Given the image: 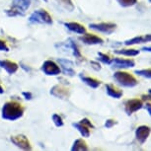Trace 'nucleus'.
<instances>
[{"mask_svg": "<svg viewBox=\"0 0 151 151\" xmlns=\"http://www.w3.org/2000/svg\"><path fill=\"white\" fill-rule=\"evenodd\" d=\"M24 115V108L22 105L15 101L6 102L1 110V116L2 119L6 121L14 122L16 119H19Z\"/></svg>", "mask_w": 151, "mask_h": 151, "instance_id": "nucleus-1", "label": "nucleus"}, {"mask_svg": "<svg viewBox=\"0 0 151 151\" xmlns=\"http://www.w3.org/2000/svg\"><path fill=\"white\" fill-rule=\"evenodd\" d=\"M114 79L119 85L122 87L132 88L138 84V81L133 75H132L129 72H124V71H116L114 74Z\"/></svg>", "mask_w": 151, "mask_h": 151, "instance_id": "nucleus-2", "label": "nucleus"}, {"mask_svg": "<svg viewBox=\"0 0 151 151\" xmlns=\"http://www.w3.org/2000/svg\"><path fill=\"white\" fill-rule=\"evenodd\" d=\"M32 0H13L11 9L6 10L8 16H23L25 12L29 9Z\"/></svg>", "mask_w": 151, "mask_h": 151, "instance_id": "nucleus-3", "label": "nucleus"}, {"mask_svg": "<svg viewBox=\"0 0 151 151\" xmlns=\"http://www.w3.org/2000/svg\"><path fill=\"white\" fill-rule=\"evenodd\" d=\"M29 21L31 23H40V24H47V25L52 24V16L44 9L34 11L29 17Z\"/></svg>", "mask_w": 151, "mask_h": 151, "instance_id": "nucleus-4", "label": "nucleus"}, {"mask_svg": "<svg viewBox=\"0 0 151 151\" xmlns=\"http://www.w3.org/2000/svg\"><path fill=\"white\" fill-rule=\"evenodd\" d=\"M90 29H93L98 32L104 33L106 35H111L116 31V25L114 23H92L89 25Z\"/></svg>", "mask_w": 151, "mask_h": 151, "instance_id": "nucleus-5", "label": "nucleus"}, {"mask_svg": "<svg viewBox=\"0 0 151 151\" xmlns=\"http://www.w3.org/2000/svg\"><path fill=\"white\" fill-rule=\"evenodd\" d=\"M42 71L45 75L48 76H56L60 74L61 69L55 61L52 60H45L42 65Z\"/></svg>", "mask_w": 151, "mask_h": 151, "instance_id": "nucleus-6", "label": "nucleus"}, {"mask_svg": "<svg viewBox=\"0 0 151 151\" xmlns=\"http://www.w3.org/2000/svg\"><path fill=\"white\" fill-rule=\"evenodd\" d=\"M142 107H143L142 101L138 99H130V100H127L124 103V111L127 116H130V115H132L133 113L137 112Z\"/></svg>", "mask_w": 151, "mask_h": 151, "instance_id": "nucleus-7", "label": "nucleus"}, {"mask_svg": "<svg viewBox=\"0 0 151 151\" xmlns=\"http://www.w3.org/2000/svg\"><path fill=\"white\" fill-rule=\"evenodd\" d=\"M11 141H12V143L15 144L17 147L21 148V149H23V150H31L32 149V146H31L29 139L23 134L11 136Z\"/></svg>", "mask_w": 151, "mask_h": 151, "instance_id": "nucleus-8", "label": "nucleus"}, {"mask_svg": "<svg viewBox=\"0 0 151 151\" xmlns=\"http://www.w3.org/2000/svg\"><path fill=\"white\" fill-rule=\"evenodd\" d=\"M111 67L113 69H119V68H129L135 65L134 60L132 59H122V58H114L111 61Z\"/></svg>", "mask_w": 151, "mask_h": 151, "instance_id": "nucleus-9", "label": "nucleus"}, {"mask_svg": "<svg viewBox=\"0 0 151 151\" xmlns=\"http://www.w3.org/2000/svg\"><path fill=\"white\" fill-rule=\"evenodd\" d=\"M151 132V129L147 125H140L135 130V138L140 144H143L148 138Z\"/></svg>", "mask_w": 151, "mask_h": 151, "instance_id": "nucleus-10", "label": "nucleus"}, {"mask_svg": "<svg viewBox=\"0 0 151 151\" xmlns=\"http://www.w3.org/2000/svg\"><path fill=\"white\" fill-rule=\"evenodd\" d=\"M50 94L53 97H56L58 99H67L69 97V90L66 87H63L61 85H55L50 89Z\"/></svg>", "mask_w": 151, "mask_h": 151, "instance_id": "nucleus-11", "label": "nucleus"}, {"mask_svg": "<svg viewBox=\"0 0 151 151\" xmlns=\"http://www.w3.org/2000/svg\"><path fill=\"white\" fill-rule=\"evenodd\" d=\"M81 42H83L85 45H101L103 44V39H101L98 36H95L93 34H85L83 37L79 38Z\"/></svg>", "mask_w": 151, "mask_h": 151, "instance_id": "nucleus-12", "label": "nucleus"}, {"mask_svg": "<svg viewBox=\"0 0 151 151\" xmlns=\"http://www.w3.org/2000/svg\"><path fill=\"white\" fill-rule=\"evenodd\" d=\"M0 67L3 68L9 75H12L18 70V64L10 60H0Z\"/></svg>", "mask_w": 151, "mask_h": 151, "instance_id": "nucleus-13", "label": "nucleus"}, {"mask_svg": "<svg viewBox=\"0 0 151 151\" xmlns=\"http://www.w3.org/2000/svg\"><path fill=\"white\" fill-rule=\"evenodd\" d=\"M151 42V34H148V35H145V36L134 37V38L125 41L124 45H132L144 44V42Z\"/></svg>", "mask_w": 151, "mask_h": 151, "instance_id": "nucleus-14", "label": "nucleus"}, {"mask_svg": "<svg viewBox=\"0 0 151 151\" xmlns=\"http://www.w3.org/2000/svg\"><path fill=\"white\" fill-rule=\"evenodd\" d=\"M64 26L66 27L68 30L71 31V32H73V33L80 34V35H83V34L86 33V29L84 28V26H82L81 24H79V23H77V22L64 23Z\"/></svg>", "mask_w": 151, "mask_h": 151, "instance_id": "nucleus-15", "label": "nucleus"}, {"mask_svg": "<svg viewBox=\"0 0 151 151\" xmlns=\"http://www.w3.org/2000/svg\"><path fill=\"white\" fill-rule=\"evenodd\" d=\"M58 62L60 63L61 67H62V71L65 75L68 76H74L75 74V71L73 70L72 68V62L70 60H67V59H58Z\"/></svg>", "mask_w": 151, "mask_h": 151, "instance_id": "nucleus-16", "label": "nucleus"}, {"mask_svg": "<svg viewBox=\"0 0 151 151\" xmlns=\"http://www.w3.org/2000/svg\"><path fill=\"white\" fill-rule=\"evenodd\" d=\"M72 127H75V129L81 133V135L83 136V137H89L90 136V129H89L90 127H87L86 124H84L83 122H75V124H72Z\"/></svg>", "mask_w": 151, "mask_h": 151, "instance_id": "nucleus-17", "label": "nucleus"}, {"mask_svg": "<svg viewBox=\"0 0 151 151\" xmlns=\"http://www.w3.org/2000/svg\"><path fill=\"white\" fill-rule=\"evenodd\" d=\"M79 77H80V79L84 82L85 84L88 85V86L91 87V88H93V89H97V88L101 85V82H100L99 80H97V79H95V78L88 77V76H83L82 74L79 75Z\"/></svg>", "mask_w": 151, "mask_h": 151, "instance_id": "nucleus-18", "label": "nucleus"}, {"mask_svg": "<svg viewBox=\"0 0 151 151\" xmlns=\"http://www.w3.org/2000/svg\"><path fill=\"white\" fill-rule=\"evenodd\" d=\"M106 91H107L108 95H109L110 97H112V98L119 99L122 96V91L116 89V88L114 87L113 85L107 84L106 85Z\"/></svg>", "mask_w": 151, "mask_h": 151, "instance_id": "nucleus-19", "label": "nucleus"}, {"mask_svg": "<svg viewBox=\"0 0 151 151\" xmlns=\"http://www.w3.org/2000/svg\"><path fill=\"white\" fill-rule=\"evenodd\" d=\"M89 148L87 146V143L85 142L83 139H76L74 141V143L71 147V150L72 151H87Z\"/></svg>", "mask_w": 151, "mask_h": 151, "instance_id": "nucleus-20", "label": "nucleus"}, {"mask_svg": "<svg viewBox=\"0 0 151 151\" xmlns=\"http://www.w3.org/2000/svg\"><path fill=\"white\" fill-rule=\"evenodd\" d=\"M114 52L116 53V55H127V56H136L139 55L140 52L137 50L129 48V50H114Z\"/></svg>", "mask_w": 151, "mask_h": 151, "instance_id": "nucleus-21", "label": "nucleus"}, {"mask_svg": "<svg viewBox=\"0 0 151 151\" xmlns=\"http://www.w3.org/2000/svg\"><path fill=\"white\" fill-rule=\"evenodd\" d=\"M70 41V47H71V50H73V55H75V58H78L79 59H81L82 58V55H81V52H80V50H78V47H77V45H76V44L72 40H69Z\"/></svg>", "mask_w": 151, "mask_h": 151, "instance_id": "nucleus-22", "label": "nucleus"}, {"mask_svg": "<svg viewBox=\"0 0 151 151\" xmlns=\"http://www.w3.org/2000/svg\"><path fill=\"white\" fill-rule=\"evenodd\" d=\"M116 1L122 7H130L137 3V0H116Z\"/></svg>", "mask_w": 151, "mask_h": 151, "instance_id": "nucleus-23", "label": "nucleus"}, {"mask_svg": "<svg viewBox=\"0 0 151 151\" xmlns=\"http://www.w3.org/2000/svg\"><path fill=\"white\" fill-rule=\"evenodd\" d=\"M135 74H137L139 76L145 78H149L151 79V68L150 69H140V70H135Z\"/></svg>", "mask_w": 151, "mask_h": 151, "instance_id": "nucleus-24", "label": "nucleus"}, {"mask_svg": "<svg viewBox=\"0 0 151 151\" xmlns=\"http://www.w3.org/2000/svg\"><path fill=\"white\" fill-rule=\"evenodd\" d=\"M58 1L60 2V4L63 5L67 10H69V11L74 10V4H73L72 0H58Z\"/></svg>", "mask_w": 151, "mask_h": 151, "instance_id": "nucleus-25", "label": "nucleus"}, {"mask_svg": "<svg viewBox=\"0 0 151 151\" xmlns=\"http://www.w3.org/2000/svg\"><path fill=\"white\" fill-rule=\"evenodd\" d=\"M52 122H55V124L58 127H60L63 125V121H62V118L58 114H53L52 115Z\"/></svg>", "mask_w": 151, "mask_h": 151, "instance_id": "nucleus-26", "label": "nucleus"}, {"mask_svg": "<svg viewBox=\"0 0 151 151\" xmlns=\"http://www.w3.org/2000/svg\"><path fill=\"white\" fill-rule=\"evenodd\" d=\"M98 55H99V59H100V60H101L105 64H110L111 61H112V59H111L110 56L107 55H105V53L99 52Z\"/></svg>", "mask_w": 151, "mask_h": 151, "instance_id": "nucleus-27", "label": "nucleus"}, {"mask_svg": "<svg viewBox=\"0 0 151 151\" xmlns=\"http://www.w3.org/2000/svg\"><path fill=\"white\" fill-rule=\"evenodd\" d=\"M118 124V122L115 121V119H107L106 122H105V127H107V129H111V127H113L114 125Z\"/></svg>", "mask_w": 151, "mask_h": 151, "instance_id": "nucleus-28", "label": "nucleus"}, {"mask_svg": "<svg viewBox=\"0 0 151 151\" xmlns=\"http://www.w3.org/2000/svg\"><path fill=\"white\" fill-rule=\"evenodd\" d=\"M0 52H9V47H7L6 42L2 41V40H0Z\"/></svg>", "mask_w": 151, "mask_h": 151, "instance_id": "nucleus-29", "label": "nucleus"}, {"mask_svg": "<svg viewBox=\"0 0 151 151\" xmlns=\"http://www.w3.org/2000/svg\"><path fill=\"white\" fill-rule=\"evenodd\" d=\"M80 122H83L84 124H86L87 127H89L90 129H94V125L92 124V122H91L87 118H85V119H81Z\"/></svg>", "mask_w": 151, "mask_h": 151, "instance_id": "nucleus-30", "label": "nucleus"}, {"mask_svg": "<svg viewBox=\"0 0 151 151\" xmlns=\"http://www.w3.org/2000/svg\"><path fill=\"white\" fill-rule=\"evenodd\" d=\"M23 96H24L25 99H27V100H32V98H33L32 93H30V92H23Z\"/></svg>", "mask_w": 151, "mask_h": 151, "instance_id": "nucleus-31", "label": "nucleus"}, {"mask_svg": "<svg viewBox=\"0 0 151 151\" xmlns=\"http://www.w3.org/2000/svg\"><path fill=\"white\" fill-rule=\"evenodd\" d=\"M91 64L92 65H94V68H95L96 70H100L101 69V65H100L98 62H95V61H91Z\"/></svg>", "mask_w": 151, "mask_h": 151, "instance_id": "nucleus-32", "label": "nucleus"}, {"mask_svg": "<svg viewBox=\"0 0 151 151\" xmlns=\"http://www.w3.org/2000/svg\"><path fill=\"white\" fill-rule=\"evenodd\" d=\"M141 50H143V52H151V47H143L141 48Z\"/></svg>", "mask_w": 151, "mask_h": 151, "instance_id": "nucleus-33", "label": "nucleus"}, {"mask_svg": "<svg viewBox=\"0 0 151 151\" xmlns=\"http://www.w3.org/2000/svg\"><path fill=\"white\" fill-rule=\"evenodd\" d=\"M146 110L148 111V113H149V115L151 116V104L146 103Z\"/></svg>", "mask_w": 151, "mask_h": 151, "instance_id": "nucleus-34", "label": "nucleus"}, {"mask_svg": "<svg viewBox=\"0 0 151 151\" xmlns=\"http://www.w3.org/2000/svg\"><path fill=\"white\" fill-rule=\"evenodd\" d=\"M4 93V90H3V88L1 87V85H0V94H3Z\"/></svg>", "mask_w": 151, "mask_h": 151, "instance_id": "nucleus-35", "label": "nucleus"}, {"mask_svg": "<svg viewBox=\"0 0 151 151\" xmlns=\"http://www.w3.org/2000/svg\"><path fill=\"white\" fill-rule=\"evenodd\" d=\"M148 92H149V94H151V89H149V90H148Z\"/></svg>", "mask_w": 151, "mask_h": 151, "instance_id": "nucleus-36", "label": "nucleus"}, {"mask_svg": "<svg viewBox=\"0 0 151 151\" xmlns=\"http://www.w3.org/2000/svg\"><path fill=\"white\" fill-rule=\"evenodd\" d=\"M149 2H151V0H149Z\"/></svg>", "mask_w": 151, "mask_h": 151, "instance_id": "nucleus-37", "label": "nucleus"}]
</instances>
